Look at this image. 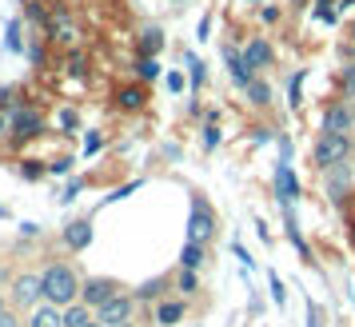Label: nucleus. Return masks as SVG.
<instances>
[{
	"instance_id": "nucleus-1",
	"label": "nucleus",
	"mask_w": 355,
	"mask_h": 327,
	"mask_svg": "<svg viewBox=\"0 0 355 327\" xmlns=\"http://www.w3.org/2000/svg\"><path fill=\"white\" fill-rule=\"evenodd\" d=\"M40 288H44V303L72 308V303H80L84 279L72 272V263H49V267L40 272Z\"/></svg>"
},
{
	"instance_id": "nucleus-2",
	"label": "nucleus",
	"mask_w": 355,
	"mask_h": 327,
	"mask_svg": "<svg viewBox=\"0 0 355 327\" xmlns=\"http://www.w3.org/2000/svg\"><path fill=\"white\" fill-rule=\"evenodd\" d=\"M355 156V140L352 136H339V132H320L315 144H311V164L315 172H331L339 164H347Z\"/></svg>"
},
{
	"instance_id": "nucleus-3",
	"label": "nucleus",
	"mask_w": 355,
	"mask_h": 327,
	"mask_svg": "<svg viewBox=\"0 0 355 327\" xmlns=\"http://www.w3.org/2000/svg\"><path fill=\"white\" fill-rule=\"evenodd\" d=\"M275 196L284 208H291L300 200V180L291 172V140H284V136H279V164H275Z\"/></svg>"
},
{
	"instance_id": "nucleus-4",
	"label": "nucleus",
	"mask_w": 355,
	"mask_h": 327,
	"mask_svg": "<svg viewBox=\"0 0 355 327\" xmlns=\"http://www.w3.org/2000/svg\"><path fill=\"white\" fill-rule=\"evenodd\" d=\"M216 240V212L204 196H192V215H188V244L208 247Z\"/></svg>"
},
{
	"instance_id": "nucleus-5",
	"label": "nucleus",
	"mask_w": 355,
	"mask_h": 327,
	"mask_svg": "<svg viewBox=\"0 0 355 327\" xmlns=\"http://www.w3.org/2000/svg\"><path fill=\"white\" fill-rule=\"evenodd\" d=\"M320 132H339V136H352L355 132V104L352 100H331L320 116Z\"/></svg>"
},
{
	"instance_id": "nucleus-6",
	"label": "nucleus",
	"mask_w": 355,
	"mask_h": 327,
	"mask_svg": "<svg viewBox=\"0 0 355 327\" xmlns=\"http://www.w3.org/2000/svg\"><path fill=\"white\" fill-rule=\"evenodd\" d=\"M132 315H136V295L132 292H120L104 308H96V319L104 327H124V324H132Z\"/></svg>"
},
{
	"instance_id": "nucleus-7",
	"label": "nucleus",
	"mask_w": 355,
	"mask_h": 327,
	"mask_svg": "<svg viewBox=\"0 0 355 327\" xmlns=\"http://www.w3.org/2000/svg\"><path fill=\"white\" fill-rule=\"evenodd\" d=\"M124 288L116 283V279H108V276H92V279H84V288H80V303H88V308L96 311V308H104L112 295H120Z\"/></svg>"
},
{
	"instance_id": "nucleus-8",
	"label": "nucleus",
	"mask_w": 355,
	"mask_h": 327,
	"mask_svg": "<svg viewBox=\"0 0 355 327\" xmlns=\"http://www.w3.org/2000/svg\"><path fill=\"white\" fill-rule=\"evenodd\" d=\"M12 303L33 311L36 303H44V288H40V272H24L12 279Z\"/></svg>"
},
{
	"instance_id": "nucleus-9",
	"label": "nucleus",
	"mask_w": 355,
	"mask_h": 327,
	"mask_svg": "<svg viewBox=\"0 0 355 327\" xmlns=\"http://www.w3.org/2000/svg\"><path fill=\"white\" fill-rule=\"evenodd\" d=\"M240 52H243V60H248V68H252L256 76L263 72V68L275 64V48H272V40H268V36H252Z\"/></svg>"
},
{
	"instance_id": "nucleus-10",
	"label": "nucleus",
	"mask_w": 355,
	"mask_h": 327,
	"mask_svg": "<svg viewBox=\"0 0 355 327\" xmlns=\"http://www.w3.org/2000/svg\"><path fill=\"white\" fill-rule=\"evenodd\" d=\"M224 64H227V76H232V84H236V88H243V92H248V84L256 80V72H252V68H248V60H243V52L236 48V44H224Z\"/></svg>"
},
{
	"instance_id": "nucleus-11",
	"label": "nucleus",
	"mask_w": 355,
	"mask_h": 327,
	"mask_svg": "<svg viewBox=\"0 0 355 327\" xmlns=\"http://www.w3.org/2000/svg\"><path fill=\"white\" fill-rule=\"evenodd\" d=\"M323 188H327L331 204H343L347 200V188H352V164H339L331 172H323Z\"/></svg>"
},
{
	"instance_id": "nucleus-12",
	"label": "nucleus",
	"mask_w": 355,
	"mask_h": 327,
	"mask_svg": "<svg viewBox=\"0 0 355 327\" xmlns=\"http://www.w3.org/2000/svg\"><path fill=\"white\" fill-rule=\"evenodd\" d=\"M24 327H64V308H56V303H36V308L28 311Z\"/></svg>"
},
{
	"instance_id": "nucleus-13",
	"label": "nucleus",
	"mask_w": 355,
	"mask_h": 327,
	"mask_svg": "<svg viewBox=\"0 0 355 327\" xmlns=\"http://www.w3.org/2000/svg\"><path fill=\"white\" fill-rule=\"evenodd\" d=\"M184 311H188L184 299H160L156 311H152V319H156V327H176L180 319H184Z\"/></svg>"
},
{
	"instance_id": "nucleus-14",
	"label": "nucleus",
	"mask_w": 355,
	"mask_h": 327,
	"mask_svg": "<svg viewBox=\"0 0 355 327\" xmlns=\"http://www.w3.org/2000/svg\"><path fill=\"white\" fill-rule=\"evenodd\" d=\"M168 288H172V279H168V276H156V279H144V283H140L132 295H136V303H160Z\"/></svg>"
},
{
	"instance_id": "nucleus-15",
	"label": "nucleus",
	"mask_w": 355,
	"mask_h": 327,
	"mask_svg": "<svg viewBox=\"0 0 355 327\" xmlns=\"http://www.w3.org/2000/svg\"><path fill=\"white\" fill-rule=\"evenodd\" d=\"M64 244L72 247V251H84V247L92 244V224H88V220H72L64 228Z\"/></svg>"
},
{
	"instance_id": "nucleus-16",
	"label": "nucleus",
	"mask_w": 355,
	"mask_h": 327,
	"mask_svg": "<svg viewBox=\"0 0 355 327\" xmlns=\"http://www.w3.org/2000/svg\"><path fill=\"white\" fill-rule=\"evenodd\" d=\"M96 324V311L88 308V303H72V308H64V327H88Z\"/></svg>"
},
{
	"instance_id": "nucleus-17",
	"label": "nucleus",
	"mask_w": 355,
	"mask_h": 327,
	"mask_svg": "<svg viewBox=\"0 0 355 327\" xmlns=\"http://www.w3.org/2000/svg\"><path fill=\"white\" fill-rule=\"evenodd\" d=\"M172 288H176L184 299H188V295H196V292H200V272H192V267H180L176 279H172Z\"/></svg>"
},
{
	"instance_id": "nucleus-18",
	"label": "nucleus",
	"mask_w": 355,
	"mask_h": 327,
	"mask_svg": "<svg viewBox=\"0 0 355 327\" xmlns=\"http://www.w3.org/2000/svg\"><path fill=\"white\" fill-rule=\"evenodd\" d=\"M160 48H164V33L156 24H148L140 33V56H160Z\"/></svg>"
},
{
	"instance_id": "nucleus-19",
	"label": "nucleus",
	"mask_w": 355,
	"mask_h": 327,
	"mask_svg": "<svg viewBox=\"0 0 355 327\" xmlns=\"http://www.w3.org/2000/svg\"><path fill=\"white\" fill-rule=\"evenodd\" d=\"M288 212V240H291V247L300 251V260L304 263H311V247H307V240L300 236V224H295V215H291V208H284Z\"/></svg>"
},
{
	"instance_id": "nucleus-20",
	"label": "nucleus",
	"mask_w": 355,
	"mask_h": 327,
	"mask_svg": "<svg viewBox=\"0 0 355 327\" xmlns=\"http://www.w3.org/2000/svg\"><path fill=\"white\" fill-rule=\"evenodd\" d=\"M243 96H248V104H256V108H268V104H272V84L256 76V80L248 84V92H243Z\"/></svg>"
},
{
	"instance_id": "nucleus-21",
	"label": "nucleus",
	"mask_w": 355,
	"mask_h": 327,
	"mask_svg": "<svg viewBox=\"0 0 355 327\" xmlns=\"http://www.w3.org/2000/svg\"><path fill=\"white\" fill-rule=\"evenodd\" d=\"M204 263H208L204 244H184V251H180V267H192V272H200Z\"/></svg>"
},
{
	"instance_id": "nucleus-22",
	"label": "nucleus",
	"mask_w": 355,
	"mask_h": 327,
	"mask_svg": "<svg viewBox=\"0 0 355 327\" xmlns=\"http://www.w3.org/2000/svg\"><path fill=\"white\" fill-rule=\"evenodd\" d=\"M116 100H120V108H128V112H136V108H144V88H136V84H132V88H120V92H116Z\"/></svg>"
},
{
	"instance_id": "nucleus-23",
	"label": "nucleus",
	"mask_w": 355,
	"mask_h": 327,
	"mask_svg": "<svg viewBox=\"0 0 355 327\" xmlns=\"http://www.w3.org/2000/svg\"><path fill=\"white\" fill-rule=\"evenodd\" d=\"M12 128H17V136H36V132H40V116L36 112H17Z\"/></svg>"
},
{
	"instance_id": "nucleus-24",
	"label": "nucleus",
	"mask_w": 355,
	"mask_h": 327,
	"mask_svg": "<svg viewBox=\"0 0 355 327\" xmlns=\"http://www.w3.org/2000/svg\"><path fill=\"white\" fill-rule=\"evenodd\" d=\"M311 17L323 20V24H336V17H339V0H315Z\"/></svg>"
},
{
	"instance_id": "nucleus-25",
	"label": "nucleus",
	"mask_w": 355,
	"mask_h": 327,
	"mask_svg": "<svg viewBox=\"0 0 355 327\" xmlns=\"http://www.w3.org/2000/svg\"><path fill=\"white\" fill-rule=\"evenodd\" d=\"M288 104H291V108H300V104H304V68H295V72H291V84H288Z\"/></svg>"
},
{
	"instance_id": "nucleus-26",
	"label": "nucleus",
	"mask_w": 355,
	"mask_h": 327,
	"mask_svg": "<svg viewBox=\"0 0 355 327\" xmlns=\"http://www.w3.org/2000/svg\"><path fill=\"white\" fill-rule=\"evenodd\" d=\"M136 76H140V80H156V76H160V60H156V56H140V60H136Z\"/></svg>"
},
{
	"instance_id": "nucleus-27",
	"label": "nucleus",
	"mask_w": 355,
	"mask_h": 327,
	"mask_svg": "<svg viewBox=\"0 0 355 327\" xmlns=\"http://www.w3.org/2000/svg\"><path fill=\"white\" fill-rule=\"evenodd\" d=\"M259 20H263V24H279V20H284V8H279V4H263V8H259Z\"/></svg>"
},
{
	"instance_id": "nucleus-28",
	"label": "nucleus",
	"mask_w": 355,
	"mask_h": 327,
	"mask_svg": "<svg viewBox=\"0 0 355 327\" xmlns=\"http://www.w3.org/2000/svg\"><path fill=\"white\" fill-rule=\"evenodd\" d=\"M188 72H192V88H200V84H204V60L188 56Z\"/></svg>"
},
{
	"instance_id": "nucleus-29",
	"label": "nucleus",
	"mask_w": 355,
	"mask_h": 327,
	"mask_svg": "<svg viewBox=\"0 0 355 327\" xmlns=\"http://www.w3.org/2000/svg\"><path fill=\"white\" fill-rule=\"evenodd\" d=\"M216 144H220V128H216V120H208V124H204V148L211 152Z\"/></svg>"
},
{
	"instance_id": "nucleus-30",
	"label": "nucleus",
	"mask_w": 355,
	"mask_h": 327,
	"mask_svg": "<svg viewBox=\"0 0 355 327\" xmlns=\"http://www.w3.org/2000/svg\"><path fill=\"white\" fill-rule=\"evenodd\" d=\"M272 299H275V303H284V299H288V292H284V279H279V276H272Z\"/></svg>"
},
{
	"instance_id": "nucleus-31",
	"label": "nucleus",
	"mask_w": 355,
	"mask_h": 327,
	"mask_svg": "<svg viewBox=\"0 0 355 327\" xmlns=\"http://www.w3.org/2000/svg\"><path fill=\"white\" fill-rule=\"evenodd\" d=\"M307 327H323V315H320L315 303H307Z\"/></svg>"
},
{
	"instance_id": "nucleus-32",
	"label": "nucleus",
	"mask_w": 355,
	"mask_h": 327,
	"mask_svg": "<svg viewBox=\"0 0 355 327\" xmlns=\"http://www.w3.org/2000/svg\"><path fill=\"white\" fill-rule=\"evenodd\" d=\"M343 88H347V92L355 96V64H347V68H343Z\"/></svg>"
},
{
	"instance_id": "nucleus-33",
	"label": "nucleus",
	"mask_w": 355,
	"mask_h": 327,
	"mask_svg": "<svg viewBox=\"0 0 355 327\" xmlns=\"http://www.w3.org/2000/svg\"><path fill=\"white\" fill-rule=\"evenodd\" d=\"M0 327H24V324H20L17 311H4V315H0Z\"/></svg>"
},
{
	"instance_id": "nucleus-34",
	"label": "nucleus",
	"mask_w": 355,
	"mask_h": 327,
	"mask_svg": "<svg viewBox=\"0 0 355 327\" xmlns=\"http://www.w3.org/2000/svg\"><path fill=\"white\" fill-rule=\"evenodd\" d=\"M168 88H172V92H184V76H180V72H168Z\"/></svg>"
},
{
	"instance_id": "nucleus-35",
	"label": "nucleus",
	"mask_w": 355,
	"mask_h": 327,
	"mask_svg": "<svg viewBox=\"0 0 355 327\" xmlns=\"http://www.w3.org/2000/svg\"><path fill=\"white\" fill-rule=\"evenodd\" d=\"M232 251H236V256L243 260V267H252V263H256L252 256H248V247H243V244H232Z\"/></svg>"
},
{
	"instance_id": "nucleus-36",
	"label": "nucleus",
	"mask_w": 355,
	"mask_h": 327,
	"mask_svg": "<svg viewBox=\"0 0 355 327\" xmlns=\"http://www.w3.org/2000/svg\"><path fill=\"white\" fill-rule=\"evenodd\" d=\"M4 311H12V308H8V299H4V292H0V315H4Z\"/></svg>"
},
{
	"instance_id": "nucleus-37",
	"label": "nucleus",
	"mask_w": 355,
	"mask_h": 327,
	"mask_svg": "<svg viewBox=\"0 0 355 327\" xmlns=\"http://www.w3.org/2000/svg\"><path fill=\"white\" fill-rule=\"evenodd\" d=\"M347 236H352V247H355V215H352V224H347Z\"/></svg>"
},
{
	"instance_id": "nucleus-38",
	"label": "nucleus",
	"mask_w": 355,
	"mask_h": 327,
	"mask_svg": "<svg viewBox=\"0 0 355 327\" xmlns=\"http://www.w3.org/2000/svg\"><path fill=\"white\" fill-rule=\"evenodd\" d=\"M88 327H104V324H100V319H96V324H88Z\"/></svg>"
},
{
	"instance_id": "nucleus-39",
	"label": "nucleus",
	"mask_w": 355,
	"mask_h": 327,
	"mask_svg": "<svg viewBox=\"0 0 355 327\" xmlns=\"http://www.w3.org/2000/svg\"><path fill=\"white\" fill-rule=\"evenodd\" d=\"M172 4H188V0H172Z\"/></svg>"
},
{
	"instance_id": "nucleus-40",
	"label": "nucleus",
	"mask_w": 355,
	"mask_h": 327,
	"mask_svg": "<svg viewBox=\"0 0 355 327\" xmlns=\"http://www.w3.org/2000/svg\"><path fill=\"white\" fill-rule=\"evenodd\" d=\"M124 327H132V324H124Z\"/></svg>"
},
{
	"instance_id": "nucleus-41",
	"label": "nucleus",
	"mask_w": 355,
	"mask_h": 327,
	"mask_svg": "<svg viewBox=\"0 0 355 327\" xmlns=\"http://www.w3.org/2000/svg\"><path fill=\"white\" fill-rule=\"evenodd\" d=\"M252 4H256V0H252Z\"/></svg>"
}]
</instances>
